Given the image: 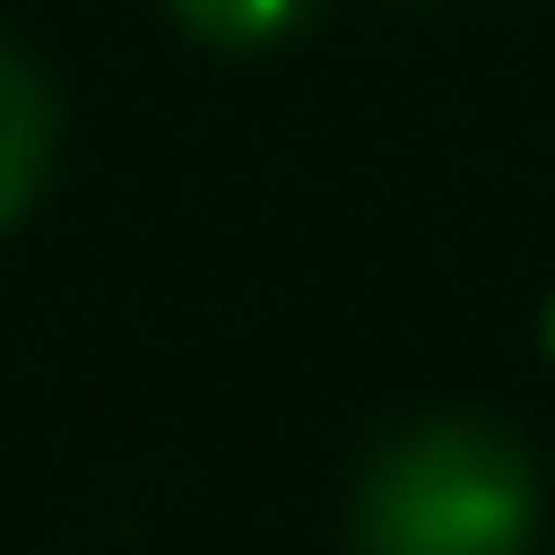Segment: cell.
Segmentation results:
<instances>
[{"label":"cell","instance_id":"cell-1","mask_svg":"<svg viewBox=\"0 0 555 555\" xmlns=\"http://www.w3.org/2000/svg\"><path fill=\"white\" fill-rule=\"evenodd\" d=\"M356 555H529L538 468L486 416H434L382 442L356 486Z\"/></svg>","mask_w":555,"mask_h":555},{"label":"cell","instance_id":"cell-2","mask_svg":"<svg viewBox=\"0 0 555 555\" xmlns=\"http://www.w3.org/2000/svg\"><path fill=\"white\" fill-rule=\"evenodd\" d=\"M52 139H61V113H52V87L35 78L26 52L0 43V225H17L52 173Z\"/></svg>","mask_w":555,"mask_h":555},{"label":"cell","instance_id":"cell-3","mask_svg":"<svg viewBox=\"0 0 555 555\" xmlns=\"http://www.w3.org/2000/svg\"><path fill=\"white\" fill-rule=\"evenodd\" d=\"M165 9L217 52H260V43H278L312 17V0H165Z\"/></svg>","mask_w":555,"mask_h":555},{"label":"cell","instance_id":"cell-4","mask_svg":"<svg viewBox=\"0 0 555 555\" xmlns=\"http://www.w3.org/2000/svg\"><path fill=\"white\" fill-rule=\"evenodd\" d=\"M546 356H555V304H546Z\"/></svg>","mask_w":555,"mask_h":555}]
</instances>
